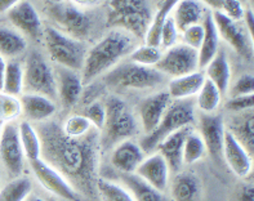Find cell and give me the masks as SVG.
I'll use <instances>...</instances> for the list:
<instances>
[{
	"instance_id": "17",
	"label": "cell",
	"mask_w": 254,
	"mask_h": 201,
	"mask_svg": "<svg viewBox=\"0 0 254 201\" xmlns=\"http://www.w3.org/2000/svg\"><path fill=\"white\" fill-rule=\"evenodd\" d=\"M171 102V96L165 90L155 93L139 102L138 107H137L138 109V120L141 123L142 131L145 132V135L156 129Z\"/></svg>"
},
{
	"instance_id": "26",
	"label": "cell",
	"mask_w": 254,
	"mask_h": 201,
	"mask_svg": "<svg viewBox=\"0 0 254 201\" xmlns=\"http://www.w3.org/2000/svg\"><path fill=\"white\" fill-rule=\"evenodd\" d=\"M204 70H205V75H204L205 79L212 81L222 96L227 94L230 89V81H231V67H230L226 52L222 48H219L217 55L206 65Z\"/></svg>"
},
{
	"instance_id": "42",
	"label": "cell",
	"mask_w": 254,
	"mask_h": 201,
	"mask_svg": "<svg viewBox=\"0 0 254 201\" xmlns=\"http://www.w3.org/2000/svg\"><path fill=\"white\" fill-rule=\"evenodd\" d=\"M182 38V43L186 44L187 47L199 51L200 45L203 43L204 39V26L203 22L197 23V25H192L190 27H187L186 30L180 34Z\"/></svg>"
},
{
	"instance_id": "14",
	"label": "cell",
	"mask_w": 254,
	"mask_h": 201,
	"mask_svg": "<svg viewBox=\"0 0 254 201\" xmlns=\"http://www.w3.org/2000/svg\"><path fill=\"white\" fill-rule=\"evenodd\" d=\"M205 148L217 163L223 161V140H225V119L218 114H201L199 116V132Z\"/></svg>"
},
{
	"instance_id": "11",
	"label": "cell",
	"mask_w": 254,
	"mask_h": 201,
	"mask_svg": "<svg viewBox=\"0 0 254 201\" xmlns=\"http://www.w3.org/2000/svg\"><path fill=\"white\" fill-rule=\"evenodd\" d=\"M30 168L39 183L47 191L64 201H81L83 198L67 179L43 159L30 161Z\"/></svg>"
},
{
	"instance_id": "29",
	"label": "cell",
	"mask_w": 254,
	"mask_h": 201,
	"mask_svg": "<svg viewBox=\"0 0 254 201\" xmlns=\"http://www.w3.org/2000/svg\"><path fill=\"white\" fill-rule=\"evenodd\" d=\"M119 179L127 190L130 192L134 201H168L163 192H159L152 186L139 178L135 173L120 174Z\"/></svg>"
},
{
	"instance_id": "23",
	"label": "cell",
	"mask_w": 254,
	"mask_h": 201,
	"mask_svg": "<svg viewBox=\"0 0 254 201\" xmlns=\"http://www.w3.org/2000/svg\"><path fill=\"white\" fill-rule=\"evenodd\" d=\"M192 125L191 127H185L180 131L174 132L171 135H168L165 139H163L158 144L156 150L160 153L165 163L169 166V170L174 173H178L182 170L184 166V144L186 139L187 134L192 131Z\"/></svg>"
},
{
	"instance_id": "1",
	"label": "cell",
	"mask_w": 254,
	"mask_h": 201,
	"mask_svg": "<svg viewBox=\"0 0 254 201\" xmlns=\"http://www.w3.org/2000/svg\"><path fill=\"white\" fill-rule=\"evenodd\" d=\"M42 143V159L60 172L75 190L89 200L98 199L96 183L100 164V131L70 138L55 120L35 125Z\"/></svg>"
},
{
	"instance_id": "52",
	"label": "cell",
	"mask_w": 254,
	"mask_h": 201,
	"mask_svg": "<svg viewBox=\"0 0 254 201\" xmlns=\"http://www.w3.org/2000/svg\"><path fill=\"white\" fill-rule=\"evenodd\" d=\"M6 61L0 56V92L3 89V80H4V72H5Z\"/></svg>"
},
{
	"instance_id": "13",
	"label": "cell",
	"mask_w": 254,
	"mask_h": 201,
	"mask_svg": "<svg viewBox=\"0 0 254 201\" xmlns=\"http://www.w3.org/2000/svg\"><path fill=\"white\" fill-rule=\"evenodd\" d=\"M212 17L219 38H222L226 43H229L230 47L243 58H252L253 39L249 36L248 32L243 30L242 26H239V22L227 18L219 10L212 12Z\"/></svg>"
},
{
	"instance_id": "20",
	"label": "cell",
	"mask_w": 254,
	"mask_h": 201,
	"mask_svg": "<svg viewBox=\"0 0 254 201\" xmlns=\"http://www.w3.org/2000/svg\"><path fill=\"white\" fill-rule=\"evenodd\" d=\"M21 115L25 116V120L36 124L48 122L55 116L57 106L55 101L40 94L22 93L21 98Z\"/></svg>"
},
{
	"instance_id": "3",
	"label": "cell",
	"mask_w": 254,
	"mask_h": 201,
	"mask_svg": "<svg viewBox=\"0 0 254 201\" xmlns=\"http://www.w3.org/2000/svg\"><path fill=\"white\" fill-rule=\"evenodd\" d=\"M103 105L106 120L100 132V146L101 151L107 152L123 140L134 137L138 132V123L126 101L119 97H107Z\"/></svg>"
},
{
	"instance_id": "34",
	"label": "cell",
	"mask_w": 254,
	"mask_h": 201,
	"mask_svg": "<svg viewBox=\"0 0 254 201\" xmlns=\"http://www.w3.org/2000/svg\"><path fill=\"white\" fill-rule=\"evenodd\" d=\"M32 183L26 177H16L0 190V201H25L31 195Z\"/></svg>"
},
{
	"instance_id": "35",
	"label": "cell",
	"mask_w": 254,
	"mask_h": 201,
	"mask_svg": "<svg viewBox=\"0 0 254 201\" xmlns=\"http://www.w3.org/2000/svg\"><path fill=\"white\" fill-rule=\"evenodd\" d=\"M96 190L101 201H134L130 192L124 186L111 182L109 179H97Z\"/></svg>"
},
{
	"instance_id": "12",
	"label": "cell",
	"mask_w": 254,
	"mask_h": 201,
	"mask_svg": "<svg viewBox=\"0 0 254 201\" xmlns=\"http://www.w3.org/2000/svg\"><path fill=\"white\" fill-rule=\"evenodd\" d=\"M0 159L12 177H19L25 166V155L19 140L18 124L14 122L3 124L0 133Z\"/></svg>"
},
{
	"instance_id": "49",
	"label": "cell",
	"mask_w": 254,
	"mask_h": 201,
	"mask_svg": "<svg viewBox=\"0 0 254 201\" xmlns=\"http://www.w3.org/2000/svg\"><path fill=\"white\" fill-rule=\"evenodd\" d=\"M19 1L22 0H0V14H6Z\"/></svg>"
},
{
	"instance_id": "46",
	"label": "cell",
	"mask_w": 254,
	"mask_h": 201,
	"mask_svg": "<svg viewBox=\"0 0 254 201\" xmlns=\"http://www.w3.org/2000/svg\"><path fill=\"white\" fill-rule=\"evenodd\" d=\"M230 201H254V186L253 182H247L239 186L235 194L232 195Z\"/></svg>"
},
{
	"instance_id": "28",
	"label": "cell",
	"mask_w": 254,
	"mask_h": 201,
	"mask_svg": "<svg viewBox=\"0 0 254 201\" xmlns=\"http://www.w3.org/2000/svg\"><path fill=\"white\" fill-rule=\"evenodd\" d=\"M204 26V39L197 51V57H199V68L204 70L206 65L213 60V57L217 55L219 51V35L217 31V27L213 21L212 12H206L205 17L203 19Z\"/></svg>"
},
{
	"instance_id": "2",
	"label": "cell",
	"mask_w": 254,
	"mask_h": 201,
	"mask_svg": "<svg viewBox=\"0 0 254 201\" xmlns=\"http://www.w3.org/2000/svg\"><path fill=\"white\" fill-rule=\"evenodd\" d=\"M135 43L137 39L123 30L113 29L107 32L93 47L88 48L80 71L83 83H92L96 77L119 65L123 58L132 53Z\"/></svg>"
},
{
	"instance_id": "55",
	"label": "cell",
	"mask_w": 254,
	"mask_h": 201,
	"mask_svg": "<svg viewBox=\"0 0 254 201\" xmlns=\"http://www.w3.org/2000/svg\"><path fill=\"white\" fill-rule=\"evenodd\" d=\"M1 128H3V124L0 123V133H1Z\"/></svg>"
},
{
	"instance_id": "40",
	"label": "cell",
	"mask_w": 254,
	"mask_h": 201,
	"mask_svg": "<svg viewBox=\"0 0 254 201\" xmlns=\"http://www.w3.org/2000/svg\"><path fill=\"white\" fill-rule=\"evenodd\" d=\"M81 115L84 118H87L90 122V124L93 125L97 131H102L103 125H105V120H106V110H105V105L103 102L96 99L88 103L84 109Z\"/></svg>"
},
{
	"instance_id": "50",
	"label": "cell",
	"mask_w": 254,
	"mask_h": 201,
	"mask_svg": "<svg viewBox=\"0 0 254 201\" xmlns=\"http://www.w3.org/2000/svg\"><path fill=\"white\" fill-rule=\"evenodd\" d=\"M76 6H94L102 1V0H67Z\"/></svg>"
},
{
	"instance_id": "18",
	"label": "cell",
	"mask_w": 254,
	"mask_h": 201,
	"mask_svg": "<svg viewBox=\"0 0 254 201\" xmlns=\"http://www.w3.org/2000/svg\"><path fill=\"white\" fill-rule=\"evenodd\" d=\"M135 174L155 190L164 194L169 186V166L159 152H152L142 160Z\"/></svg>"
},
{
	"instance_id": "45",
	"label": "cell",
	"mask_w": 254,
	"mask_h": 201,
	"mask_svg": "<svg viewBox=\"0 0 254 201\" xmlns=\"http://www.w3.org/2000/svg\"><path fill=\"white\" fill-rule=\"evenodd\" d=\"M254 107V96L249 94V96H238L231 97L226 103V109L231 114H239V112L248 111V110H253Z\"/></svg>"
},
{
	"instance_id": "8",
	"label": "cell",
	"mask_w": 254,
	"mask_h": 201,
	"mask_svg": "<svg viewBox=\"0 0 254 201\" xmlns=\"http://www.w3.org/2000/svg\"><path fill=\"white\" fill-rule=\"evenodd\" d=\"M23 93L40 94L57 99V86L53 67L39 52H31L23 66Z\"/></svg>"
},
{
	"instance_id": "37",
	"label": "cell",
	"mask_w": 254,
	"mask_h": 201,
	"mask_svg": "<svg viewBox=\"0 0 254 201\" xmlns=\"http://www.w3.org/2000/svg\"><path fill=\"white\" fill-rule=\"evenodd\" d=\"M163 52L159 47H152L148 44H142L135 47L129 55V61L135 65L145 67H155L160 61Z\"/></svg>"
},
{
	"instance_id": "16",
	"label": "cell",
	"mask_w": 254,
	"mask_h": 201,
	"mask_svg": "<svg viewBox=\"0 0 254 201\" xmlns=\"http://www.w3.org/2000/svg\"><path fill=\"white\" fill-rule=\"evenodd\" d=\"M53 70L57 86V99H60L66 110L72 109L80 101L84 90L80 72L62 66H55Z\"/></svg>"
},
{
	"instance_id": "36",
	"label": "cell",
	"mask_w": 254,
	"mask_h": 201,
	"mask_svg": "<svg viewBox=\"0 0 254 201\" xmlns=\"http://www.w3.org/2000/svg\"><path fill=\"white\" fill-rule=\"evenodd\" d=\"M206 148L204 144L203 138L200 137V134L197 133L195 129L187 134L186 139H185L184 144V165H192L196 164L197 161L203 159L205 156Z\"/></svg>"
},
{
	"instance_id": "44",
	"label": "cell",
	"mask_w": 254,
	"mask_h": 201,
	"mask_svg": "<svg viewBox=\"0 0 254 201\" xmlns=\"http://www.w3.org/2000/svg\"><path fill=\"white\" fill-rule=\"evenodd\" d=\"M230 90L231 97L249 96L254 92V77L252 73H244L239 77Z\"/></svg>"
},
{
	"instance_id": "51",
	"label": "cell",
	"mask_w": 254,
	"mask_h": 201,
	"mask_svg": "<svg viewBox=\"0 0 254 201\" xmlns=\"http://www.w3.org/2000/svg\"><path fill=\"white\" fill-rule=\"evenodd\" d=\"M200 3H203L205 8L210 9L212 12L219 10V5H221V0H199Z\"/></svg>"
},
{
	"instance_id": "25",
	"label": "cell",
	"mask_w": 254,
	"mask_h": 201,
	"mask_svg": "<svg viewBox=\"0 0 254 201\" xmlns=\"http://www.w3.org/2000/svg\"><path fill=\"white\" fill-rule=\"evenodd\" d=\"M206 12V8L199 0H181L173 8L171 16L181 34L187 27L203 22Z\"/></svg>"
},
{
	"instance_id": "41",
	"label": "cell",
	"mask_w": 254,
	"mask_h": 201,
	"mask_svg": "<svg viewBox=\"0 0 254 201\" xmlns=\"http://www.w3.org/2000/svg\"><path fill=\"white\" fill-rule=\"evenodd\" d=\"M178 39H180V31H178L177 26L174 23L172 16L165 18L163 27H161V36H160V47L168 49L173 47L174 44H177Z\"/></svg>"
},
{
	"instance_id": "7",
	"label": "cell",
	"mask_w": 254,
	"mask_h": 201,
	"mask_svg": "<svg viewBox=\"0 0 254 201\" xmlns=\"http://www.w3.org/2000/svg\"><path fill=\"white\" fill-rule=\"evenodd\" d=\"M165 76L155 67H145L133 62L116 65L103 76V83L111 89H151L164 83Z\"/></svg>"
},
{
	"instance_id": "39",
	"label": "cell",
	"mask_w": 254,
	"mask_h": 201,
	"mask_svg": "<svg viewBox=\"0 0 254 201\" xmlns=\"http://www.w3.org/2000/svg\"><path fill=\"white\" fill-rule=\"evenodd\" d=\"M21 116V102L18 97L0 92V123L14 122Z\"/></svg>"
},
{
	"instance_id": "6",
	"label": "cell",
	"mask_w": 254,
	"mask_h": 201,
	"mask_svg": "<svg viewBox=\"0 0 254 201\" xmlns=\"http://www.w3.org/2000/svg\"><path fill=\"white\" fill-rule=\"evenodd\" d=\"M43 39L49 57L56 66L80 72L88 51L85 43L66 35L53 26H44Z\"/></svg>"
},
{
	"instance_id": "15",
	"label": "cell",
	"mask_w": 254,
	"mask_h": 201,
	"mask_svg": "<svg viewBox=\"0 0 254 201\" xmlns=\"http://www.w3.org/2000/svg\"><path fill=\"white\" fill-rule=\"evenodd\" d=\"M6 18L9 19L13 29L21 32L23 36H29L34 40L43 38L42 18L39 16L35 6L29 0H22L17 5H14L9 12L6 13Z\"/></svg>"
},
{
	"instance_id": "56",
	"label": "cell",
	"mask_w": 254,
	"mask_h": 201,
	"mask_svg": "<svg viewBox=\"0 0 254 201\" xmlns=\"http://www.w3.org/2000/svg\"><path fill=\"white\" fill-rule=\"evenodd\" d=\"M240 1H242V3H247V1H248V0H240Z\"/></svg>"
},
{
	"instance_id": "33",
	"label": "cell",
	"mask_w": 254,
	"mask_h": 201,
	"mask_svg": "<svg viewBox=\"0 0 254 201\" xmlns=\"http://www.w3.org/2000/svg\"><path fill=\"white\" fill-rule=\"evenodd\" d=\"M1 92L14 97L23 93V66L16 60L6 62Z\"/></svg>"
},
{
	"instance_id": "9",
	"label": "cell",
	"mask_w": 254,
	"mask_h": 201,
	"mask_svg": "<svg viewBox=\"0 0 254 201\" xmlns=\"http://www.w3.org/2000/svg\"><path fill=\"white\" fill-rule=\"evenodd\" d=\"M45 12L55 25L53 27L64 32L66 35L79 39L81 42L89 36L92 30L90 18L79 6L74 5L67 0L57 4H48Z\"/></svg>"
},
{
	"instance_id": "57",
	"label": "cell",
	"mask_w": 254,
	"mask_h": 201,
	"mask_svg": "<svg viewBox=\"0 0 254 201\" xmlns=\"http://www.w3.org/2000/svg\"><path fill=\"white\" fill-rule=\"evenodd\" d=\"M0 179H1V173H0Z\"/></svg>"
},
{
	"instance_id": "22",
	"label": "cell",
	"mask_w": 254,
	"mask_h": 201,
	"mask_svg": "<svg viewBox=\"0 0 254 201\" xmlns=\"http://www.w3.org/2000/svg\"><path fill=\"white\" fill-rule=\"evenodd\" d=\"M146 153L138 143L127 139L114 147L111 153V164L120 174H130L137 170Z\"/></svg>"
},
{
	"instance_id": "31",
	"label": "cell",
	"mask_w": 254,
	"mask_h": 201,
	"mask_svg": "<svg viewBox=\"0 0 254 201\" xmlns=\"http://www.w3.org/2000/svg\"><path fill=\"white\" fill-rule=\"evenodd\" d=\"M18 134L25 159L29 160V163L42 159V143L35 125L27 120H22L18 124Z\"/></svg>"
},
{
	"instance_id": "10",
	"label": "cell",
	"mask_w": 254,
	"mask_h": 201,
	"mask_svg": "<svg viewBox=\"0 0 254 201\" xmlns=\"http://www.w3.org/2000/svg\"><path fill=\"white\" fill-rule=\"evenodd\" d=\"M155 68L164 76L178 77L199 70L197 51L187 47L184 43H177L171 48L165 49L160 61Z\"/></svg>"
},
{
	"instance_id": "54",
	"label": "cell",
	"mask_w": 254,
	"mask_h": 201,
	"mask_svg": "<svg viewBox=\"0 0 254 201\" xmlns=\"http://www.w3.org/2000/svg\"><path fill=\"white\" fill-rule=\"evenodd\" d=\"M45 1H47V4H57L64 1V0H45Z\"/></svg>"
},
{
	"instance_id": "38",
	"label": "cell",
	"mask_w": 254,
	"mask_h": 201,
	"mask_svg": "<svg viewBox=\"0 0 254 201\" xmlns=\"http://www.w3.org/2000/svg\"><path fill=\"white\" fill-rule=\"evenodd\" d=\"M61 127L64 133L70 138L84 137L94 128L89 120L84 118L81 114H74V115L68 116Z\"/></svg>"
},
{
	"instance_id": "48",
	"label": "cell",
	"mask_w": 254,
	"mask_h": 201,
	"mask_svg": "<svg viewBox=\"0 0 254 201\" xmlns=\"http://www.w3.org/2000/svg\"><path fill=\"white\" fill-rule=\"evenodd\" d=\"M243 19L245 21V26H247V32H248L249 36L253 39V21H254L253 10L245 9V13H244V17H243Z\"/></svg>"
},
{
	"instance_id": "27",
	"label": "cell",
	"mask_w": 254,
	"mask_h": 201,
	"mask_svg": "<svg viewBox=\"0 0 254 201\" xmlns=\"http://www.w3.org/2000/svg\"><path fill=\"white\" fill-rule=\"evenodd\" d=\"M204 81H205L204 73L197 70L184 76L173 77L168 84L167 92L172 99L192 98L203 86Z\"/></svg>"
},
{
	"instance_id": "53",
	"label": "cell",
	"mask_w": 254,
	"mask_h": 201,
	"mask_svg": "<svg viewBox=\"0 0 254 201\" xmlns=\"http://www.w3.org/2000/svg\"><path fill=\"white\" fill-rule=\"evenodd\" d=\"M25 201H48V200H47V199L40 198V196H38V195H30Z\"/></svg>"
},
{
	"instance_id": "19",
	"label": "cell",
	"mask_w": 254,
	"mask_h": 201,
	"mask_svg": "<svg viewBox=\"0 0 254 201\" xmlns=\"http://www.w3.org/2000/svg\"><path fill=\"white\" fill-rule=\"evenodd\" d=\"M223 160L239 178H248L252 176L253 156H251L227 131L223 140Z\"/></svg>"
},
{
	"instance_id": "30",
	"label": "cell",
	"mask_w": 254,
	"mask_h": 201,
	"mask_svg": "<svg viewBox=\"0 0 254 201\" xmlns=\"http://www.w3.org/2000/svg\"><path fill=\"white\" fill-rule=\"evenodd\" d=\"M27 48L26 38L9 26H0V56L4 60H16L22 56Z\"/></svg>"
},
{
	"instance_id": "5",
	"label": "cell",
	"mask_w": 254,
	"mask_h": 201,
	"mask_svg": "<svg viewBox=\"0 0 254 201\" xmlns=\"http://www.w3.org/2000/svg\"><path fill=\"white\" fill-rule=\"evenodd\" d=\"M195 99H173L168 106L164 116L154 132L146 134L142 138L141 148L145 153H151L156 150L158 144L174 132L180 131L185 127H191L195 123Z\"/></svg>"
},
{
	"instance_id": "47",
	"label": "cell",
	"mask_w": 254,
	"mask_h": 201,
	"mask_svg": "<svg viewBox=\"0 0 254 201\" xmlns=\"http://www.w3.org/2000/svg\"><path fill=\"white\" fill-rule=\"evenodd\" d=\"M181 0H164L163 3H161L160 8H159L158 13H156V16H154V18L160 19V21H164L169 14L172 13L173 8L180 3Z\"/></svg>"
},
{
	"instance_id": "4",
	"label": "cell",
	"mask_w": 254,
	"mask_h": 201,
	"mask_svg": "<svg viewBox=\"0 0 254 201\" xmlns=\"http://www.w3.org/2000/svg\"><path fill=\"white\" fill-rule=\"evenodd\" d=\"M151 8L147 0H111L107 8V26L145 39L152 22Z\"/></svg>"
},
{
	"instance_id": "43",
	"label": "cell",
	"mask_w": 254,
	"mask_h": 201,
	"mask_svg": "<svg viewBox=\"0 0 254 201\" xmlns=\"http://www.w3.org/2000/svg\"><path fill=\"white\" fill-rule=\"evenodd\" d=\"M219 12L225 14L227 18L240 22L244 17L245 6L240 0H221Z\"/></svg>"
},
{
	"instance_id": "24",
	"label": "cell",
	"mask_w": 254,
	"mask_h": 201,
	"mask_svg": "<svg viewBox=\"0 0 254 201\" xmlns=\"http://www.w3.org/2000/svg\"><path fill=\"white\" fill-rule=\"evenodd\" d=\"M171 196L173 201H201L203 187L193 173L178 172L171 183Z\"/></svg>"
},
{
	"instance_id": "21",
	"label": "cell",
	"mask_w": 254,
	"mask_h": 201,
	"mask_svg": "<svg viewBox=\"0 0 254 201\" xmlns=\"http://www.w3.org/2000/svg\"><path fill=\"white\" fill-rule=\"evenodd\" d=\"M226 131L242 144L247 152L254 155V111L232 114L227 122H225Z\"/></svg>"
},
{
	"instance_id": "32",
	"label": "cell",
	"mask_w": 254,
	"mask_h": 201,
	"mask_svg": "<svg viewBox=\"0 0 254 201\" xmlns=\"http://www.w3.org/2000/svg\"><path fill=\"white\" fill-rule=\"evenodd\" d=\"M195 99V106L201 111V114H214L221 105L222 94L217 89V86L205 79L203 86L197 92Z\"/></svg>"
}]
</instances>
